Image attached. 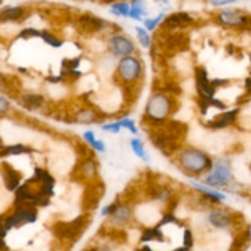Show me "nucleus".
<instances>
[{
  "label": "nucleus",
  "instance_id": "aec40b11",
  "mask_svg": "<svg viewBox=\"0 0 251 251\" xmlns=\"http://www.w3.org/2000/svg\"><path fill=\"white\" fill-rule=\"evenodd\" d=\"M109 220H111V225L112 226H117V228L127 226L129 223L132 221V209H131V206L121 203L119 208L116 209V213L109 216Z\"/></svg>",
  "mask_w": 251,
  "mask_h": 251
},
{
  "label": "nucleus",
  "instance_id": "f3484780",
  "mask_svg": "<svg viewBox=\"0 0 251 251\" xmlns=\"http://www.w3.org/2000/svg\"><path fill=\"white\" fill-rule=\"evenodd\" d=\"M238 114H240V107L229 109V111H223L220 116H216L214 119L208 121V123H206V127H209V129H225V127H228V126L234 124Z\"/></svg>",
  "mask_w": 251,
  "mask_h": 251
},
{
  "label": "nucleus",
  "instance_id": "1a4fd4ad",
  "mask_svg": "<svg viewBox=\"0 0 251 251\" xmlns=\"http://www.w3.org/2000/svg\"><path fill=\"white\" fill-rule=\"evenodd\" d=\"M97 171H99V164L92 156H86L84 159H80L77 166L72 171L71 179L75 181V183H82V184H89L97 181Z\"/></svg>",
  "mask_w": 251,
  "mask_h": 251
},
{
  "label": "nucleus",
  "instance_id": "f257e3e1",
  "mask_svg": "<svg viewBox=\"0 0 251 251\" xmlns=\"http://www.w3.org/2000/svg\"><path fill=\"white\" fill-rule=\"evenodd\" d=\"M176 111V100L171 94L154 91L148 99L143 114V123L151 127H161Z\"/></svg>",
  "mask_w": 251,
  "mask_h": 251
},
{
  "label": "nucleus",
  "instance_id": "4c0bfd02",
  "mask_svg": "<svg viewBox=\"0 0 251 251\" xmlns=\"http://www.w3.org/2000/svg\"><path fill=\"white\" fill-rule=\"evenodd\" d=\"M79 66H80V57L62 60V69H67V71H77Z\"/></svg>",
  "mask_w": 251,
  "mask_h": 251
},
{
  "label": "nucleus",
  "instance_id": "20e7f679",
  "mask_svg": "<svg viewBox=\"0 0 251 251\" xmlns=\"http://www.w3.org/2000/svg\"><path fill=\"white\" fill-rule=\"evenodd\" d=\"M143 75V62L136 55L121 57L116 67V79L121 86H136Z\"/></svg>",
  "mask_w": 251,
  "mask_h": 251
},
{
  "label": "nucleus",
  "instance_id": "a19ab883",
  "mask_svg": "<svg viewBox=\"0 0 251 251\" xmlns=\"http://www.w3.org/2000/svg\"><path fill=\"white\" fill-rule=\"evenodd\" d=\"M119 201H116V203H111V204H107V206H104L102 209H100V216H104V218H109L111 214H114L116 213V209L119 208Z\"/></svg>",
  "mask_w": 251,
  "mask_h": 251
},
{
  "label": "nucleus",
  "instance_id": "c85d7f7f",
  "mask_svg": "<svg viewBox=\"0 0 251 251\" xmlns=\"http://www.w3.org/2000/svg\"><path fill=\"white\" fill-rule=\"evenodd\" d=\"M144 14H146V10H144V5H143V0H134V2H131V12H129V19L141 22Z\"/></svg>",
  "mask_w": 251,
  "mask_h": 251
},
{
  "label": "nucleus",
  "instance_id": "ddd939ff",
  "mask_svg": "<svg viewBox=\"0 0 251 251\" xmlns=\"http://www.w3.org/2000/svg\"><path fill=\"white\" fill-rule=\"evenodd\" d=\"M193 24H194V19L188 14V12H174V14L164 17L163 24H161L159 27L168 32H176L181 29H186V27L193 25Z\"/></svg>",
  "mask_w": 251,
  "mask_h": 251
},
{
  "label": "nucleus",
  "instance_id": "37998d69",
  "mask_svg": "<svg viewBox=\"0 0 251 251\" xmlns=\"http://www.w3.org/2000/svg\"><path fill=\"white\" fill-rule=\"evenodd\" d=\"M84 141H86V144L89 146V148H94V144H96V136H94V132L92 131H86L84 132Z\"/></svg>",
  "mask_w": 251,
  "mask_h": 251
},
{
  "label": "nucleus",
  "instance_id": "c9c22d12",
  "mask_svg": "<svg viewBox=\"0 0 251 251\" xmlns=\"http://www.w3.org/2000/svg\"><path fill=\"white\" fill-rule=\"evenodd\" d=\"M166 225H181V223L176 220V216H174V213H173V211H166V213L163 214V218H161V221L157 223L156 226L163 228V226H166Z\"/></svg>",
  "mask_w": 251,
  "mask_h": 251
},
{
  "label": "nucleus",
  "instance_id": "4468645a",
  "mask_svg": "<svg viewBox=\"0 0 251 251\" xmlns=\"http://www.w3.org/2000/svg\"><path fill=\"white\" fill-rule=\"evenodd\" d=\"M194 80H196V91L198 97H211L216 96V89L213 86V79L208 77V71L203 67L194 69Z\"/></svg>",
  "mask_w": 251,
  "mask_h": 251
},
{
  "label": "nucleus",
  "instance_id": "2eb2a0df",
  "mask_svg": "<svg viewBox=\"0 0 251 251\" xmlns=\"http://www.w3.org/2000/svg\"><path fill=\"white\" fill-rule=\"evenodd\" d=\"M75 25H77V29L82 32V34H94V32L104 30L109 24L106 20L97 19L91 14H82V15H79L77 20H75Z\"/></svg>",
  "mask_w": 251,
  "mask_h": 251
},
{
  "label": "nucleus",
  "instance_id": "473e14b6",
  "mask_svg": "<svg viewBox=\"0 0 251 251\" xmlns=\"http://www.w3.org/2000/svg\"><path fill=\"white\" fill-rule=\"evenodd\" d=\"M34 177L46 184H52L55 186V179L52 177V174L47 171V169H42V168H34Z\"/></svg>",
  "mask_w": 251,
  "mask_h": 251
},
{
  "label": "nucleus",
  "instance_id": "a878e982",
  "mask_svg": "<svg viewBox=\"0 0 251 251\" xmlns=\"http://www.w3.org/2000/svg\"><path fill=\"white\" fill-rule=\"evenodd\" d=\"M141 243H149V241H159V243H164V233H163V228L159 226H152V228H144L143 233H141V238H139Z\"/></svg>",
  "mask_w": 251,
  "mask_h": 251
},
{
  "label": "nucleus",
  "instance_id": "79ce46f5",
  "mask_svg": "<svg viewBox=\"0 0 251 251\" xmlns=\"http://www.w3.org/2000/svg\"><path fill=\"white\" fill-rule=\"evenodd\" d=\"M119 123H121V126H123L124 129L131 131L132 134H137V127H136V124H134V121H132V119H129V117H124V119H121Z\"/></svg>",
  "mask_w": 251,
  "mask_h": 251
},
{
  "label": "nucleus",
  "instance_id": "6ab92c4d",
  "mask_svg": "<svg viewBox=\"0 0 251 251\" xmlns=\"http://www.w3.org/2000/svg\"><path fill=\"white\" fill-rule=\"evenodd\" d=\"M161 127H163L169 136L177 141H181V143H183V139L186 137V134H188V124H184L183 121L168 119Z\"/></svg>",
  "mask_w": 251,
  "mask_h": 251
},
{
  "label": "nucleus",
  "instance_id": "7c9ffc66",
  "mask_svg": "<svg viewBox=\"0 0 251 251\" xmlns=\"http://www.w3.org/2000/svg\"><path fill=\"white\" fill-rule=\"evenodd\" d=\"M40 39H42L44 42L47 44V46H50V47H54V49L62 47V44H64V40H60L57 35H54L52 32H49V30H42V35H40Z\"/></svg>",
  "mask_w": 251,
  "mask_h": 251
},
{
  "label": "nucleus",
  "instance_id": "8fccbe9b",
  "mask_svg": "<svg viewBox=\"0 0 251 251\" xmlns=\"http://www.w3.org/2000/svg\"><path fill=\"white\" fill-rule=\"evenodd\" d=\"M87 251H112L109 246H96V248H89Z\"/></svg>",
  "mask_w": 251,
  "mask_h": 251
},
{
  "label": "nucleus",
  "instance_id": "f704fd0d",
  "mask_svg": "<svg viewBox=\"0 0 251 251\" xmlns=\"http://www.w3.org/2000/svg\"><path fill=\"white\" fill-rule=\"evenodd\" d=\"M163 20H164V14H163V12H161V14L157 15L156 19H146V20H144L146 30H149V32L156 30L157 27H159V24H163Z\"/></svg>",
  "mask_w": 251,
  "mask_h": 251
},
{
  "label": "nucleus",
  "instance_id": "a211bd4d",
  "mask_svg": "<svg viewBox=\"0 0 251 251\" xmlns=\"http://www.w3.org/2000/svg\"><path fill=\"white\" fill-rule=\"evenodd\" d=\"M104 114L100 111H97L96 107H80L77 112L74 114V123L77 124H94L102 121Z\"/></svg>",
  "mask_w": 251,
  "mask_h": 251
},
{
  "label": "nucleus",
  "instance_id": "49530a36",
  "mask_svg": "<svg viewBox=\"0 0 251 251\" xmlns=\"http://www.w3.org/2000/svg\"><path fill=\"white\" fill-rule=\"evenodd\" d=\"M47 82H50V84H59V82H66L62 77V74H59V75H49V77H46Z\"/></svg>",
  "mask_w": 251,
  "mask_h": 251
},
{
  "label": "nucleus",
  "instance_id": "dca6fc26",
  "mask_svg": "<svg viewBox=\"0 0 251 251\" xmlns=\"http://www.w3.org/2000/svg\"><path fill=\"white\" fill-rule=\"evenodd\" d=\"M234 218H236V214H229L228 211H223V209H209L208 211L209 225L214 226L216 229H229L233 225H236Z\"/></svg>",
  "mask_w": 251,
  "mask_h": 251
},
{
  "label": "nucleus",
  "instance_id": "3c124183",
  "mask_svg": "<svg viewBox=\"0 0 251 251\" xmlns=\"http://www.w3.org/2000/svg\"><path fill=\"white\" fill-rule=\"evenodd\" d=\"M136 251H152L149 246H143V248H139V250H136Z\"/></svg>",
  "mask_w": 251,
  "mask_h": 251
},
{
  "label": "nucleus",
  "instance_id": "de8ad7c7",
  "mask_svg": "<svg viewBox=\"0 0 251 251\" xmlns=\"http://www.w3.org/2000/svg\"><path fill=\"white\" fill-rule=\"evenodd\" d=\"M92 149H96V151L104 152V151H106V144H104L102 141H96V144H94V148H92Z\"/></svg>",
  "mask_w": 251,
  "mask_h": 251
},
{
  "label": "nucleus",
  "instance_id": "cd10ccee",
  "mask_svg": "<svg viewBox=\"0 0 251 251\" xmlns=\"http://www.w3.org/2000/svg\"><path fill=\"white\" fill-rule=\"evenodd\" d=\"M154 91H161V92H166V94H171V96H179L181 94V87L177 86L174 80H163L161 86H157Z\"/></svg>",
  "mask_w": 251,
  "mask_h": 251
},
{
  "label": "nucleus",
  "instance_id": "39448f33",
  "mask_svg": "<svg viewBox=\"0 0 251 251\" xmlns=\"http://www.w3.org/2000/svg\"><path fill=\"white\" fill-rule=\"evenodd\" d=\"M35 221H37V206L22 201V203H14L12 213L7 214V218H2V226H5L7 229H12Z\"/></svg>",
  "mask_w": 251,
  "mask_h": 251
},
{
  "label": "nucleus",
  "instance_id": "58836bf2",
  "mask_svg": "<svg viewBox=\"0 0 251 251\" xmlns=\"http://www.w3.org/2000/svg\"><path fill=\"white\" fill-rule=\"evenodd\" d=\"M183 246H186L188 250H193V246H194V236L189 228H186L183 233Z\"/></svg>",
  "mask_w": 251,
  "mask_h": 251
},
{
  "label": "nucleus",
  "instance_id": "9b49d317",
  "mask_svg": "<svg viewBox=\"0 0 251 251\" xmlns=\"http://www.w3.org/2000/svg\"><path fill=\"white\" fill-rule=\"evenodd\" d=\"M107 47L109 52L117 57H127L136 52L134 42L124 34H112L107 40Z\"/></svg>",
  "mask_w": 251,
  "mask_h": 251
},
{
  "label": "nucleus",
  "instance_id": "b1692460",
  "mask_svg": "<svg viewBox=\"0 0 251 251\" xmlns=\"http://www.w3.org/2000/svg\"><path fill=\"white\" fill-rule=\"evenodd\" d=\"M250 245H251V229L245 228L234 234L228 251H246L250 248Z\"/></svg>",
  "mask_w": 251,
  "mask_h": 251
},
{
  "label": "nucleus",
  "instance_id": "6e6552de",
  "mask_svg": "<svg viewBox=\"0 0 251 251\" xmlns=\"http://www.w3.org/2000/svg\"><path fill=\"white\" fill-rule=\"evenodd\" d=\"M148 136H149V141L152 143V146H154L156 149H159V151L166 156L177 154V152L181 151V141L171 137L163 127H152Z\"/></svg>",
  "mask_w": 251,
  "mask_h": 251
},
{
  "label": "nucleus",
  "instance_id": "a18cd8bd",
  "mask_svg": "<svg viewBox=\"0 0 251 251\" xmlns=\"http://www.w3.org/2000/svg\"><path fill=\"white\" fill-rule=\"evenodd\" d=\"M9 111V100H7L5 94L0 96V114L5 116V112Z\"/></svg>",
  "mask_w": 251,
  "mask_h": 251
},
{
  "label": "nucleus",
  "instance_id": "f8f14e48",
  "mask_svg": "<svg viewBox=\"0 0 251 251\" xmlns=\"http://www.w3.org/2000/svg\"><path fill=\"white\" fill-rule=\"evenodd\" d=\"M104 193H106V188H104V183H100L99 179L94 181V183H89L86 186V191H84V196H82L84 211H92L94 208H97L100 200H102Z\"/></svg>",
  "mask_w": 251,
  "mask_h": 251
},
{
  "label": "nucleus",
  "instance_id": "2f4dec72",
  "mask_svg": "<svg viewBox=\"0 0 251 251\" xmlns=\"http://www.w3.org/2000/svg\"><path fill=\"white\" fill-rule=\"evenodd\" d=\"M136 35L143 47L146 49L152 47V42H151L152 39H151V35H149V30H146V27H136Z\"/></svg>",
  "mask_w": 251,
  "mask_h": 251
},
{
  "label": "nucleus",
  "instance_id": "f03ea898",
  "mask_svg": "<svg viewBox=\"0 0 251 251\" xmlns=\"http://www.w3.org/2000/svg\"><path fill=\"white\" fill-rule=\"evenodd\" d=\"M177 166H179L188 176H200V174L209 173L214 161L208 156V152L198 148H184L177 152Z\"/></svg>",
  "mask_w": 251,
  "mask_h": 251
},
{
  "label": "nucleus",
  "instance_id": "09e8293b",
  "mask_svg": "<svg viewBox=\"0 0 251 251\" xmlns=\"http://www.w3.org/2000/svg\"><path fill=\"white\" fill-rule=\"evenodd\" d=\"M245 89H246V94H248L250 99H251V77H248L245 80Z\"/></svg>",
  "mask_w": 251,
  "mask_h": 251
},
{
  "label": "nucleus",
  "instance_id": "c03bdc74",
  "mask_svg": "<svg viewBox=\"0 0 251 251\" xmlns=\"http://www.w3.org/2000/svg\"><path fill=\"white\" fill-rule=\"evenodd\" d=\"M234 2H238V0H208V3L211 7H226V5L234 3Z\"/></svg>",
  "mask_w": 251,
  "mask_h": 251
},
{
  "label": "nucleus",
  "instance_id": "4be33fe9",
  "mask_svg": "<svg viewBox=\"0 0 251 251\" xmlns=\"http://www.w3.org/2000/svg\"><path fill=\"white\" fill-rule=\"evenodd\" d=\"M19 104L27 111H34L46 106V97L42 94H34V92H25L19 96Z\"/></svg>",
  "mask_w": 251,
  "mask_h": 251
},
{
  "label": "nucleus",
  "instance_id": "bb28decb",
  "mask_svg": "<svg viewBox=\"0 0 251 251\" xmlns=\"http://www.w3.org/2000/svg\"><path fill=\"white\" fill-rule=\"evenodd\" d=\"M35 149L25 144H12V146H2V157L5 156H19V154H32Z\"/></svg>",
  "mask_w": 251,
  "mask_h": 251
},
{
  "label": "nucleus",
  "instance_id": "423d86ee",
  "mask_svg": "<svg viewBox=\"0 0 251 251\" xmlns=\"http://www.w3.org/2000/svg\"><path fill=\"white\" fill-rule=\"evenodd\" d=\"M204 184L209 188H226L233 181L231 174V163L229 159L223 157V159H216L211 168V171L204 176Z\"/></svg>",
  "mask_w": 251,
  "mask_h": 251
},
{
  "label": "nucleus",
  "instance_id": "0eeeda50",
  "mask_svg": "<svg viewBox=\"0 0 251 251\" xmlns=\"http://www.w3.org/2000/svg\"><path fill=\"white\" fill-rule=\"evenodd\" d=\"M157 37L163 39V40H159V47L164 55H174V54H177V52L188 50V47H189L188 35L183 34L181 30L168 32V30L161 29V32L157 34Z\"/></svg>",
  "mask_w": 251,
  "mask_h": 251
},
{
  "label": "nucleus",
  "instance_id": "412c9836",
  "mask_svg": "<svg viewBox=\"0 0 251 251\" xmlns=\"http://www.w3.org/2000/svg\"><path fill=\"white\" fill-rule=\"evenodd\" d=\"M20 181H22V173L14 169L10 164H3V184H5L7 191H17Z\"/></svg>",
  "mask_w": 251,
  "mask_h": 251
},
{
  "label": "nucleus",
  "instance_id": "5701e85b",
  "mask_svg": "<svg viewBox=\"0 0 251 251\" xmlns=\"http://www.w3.org/2000/svg\"><path fill=\"white\" fill-rule=\"evenodd\" d=\"M191 186L194 191H198L200 194H203L204 198H208L213 204H218L226 200V194H223L221 191H216L214 188H209V186H206V184L198 183V181H191Z\"/></svg>",
  "mask_w": 251,
  "mask_h": 251
},
{
  "label": "nucleus",
  "instance_id": "e433bc0d",
  "mask_svg": "<svg viewBox=\"0 0 251 251\" xmlns=\"http://www.w3.org/2000/svg\"><path fill=\"white\" fill-rule=\"evenodd\" d=\"M40 35H42V30H37V29H34V27H25L24 30H20L19 39L27 40V39H32V37H40Z\"/></svg>",
  "mask_w": 251,
  "mask_h": 251
},
{
  "label": "nucleus",
  "instance_id": "603ef678",
  "mask_svg": "<svg viewBox=\"0 0 251 251\" xmlns=\"http://www.w3.org/2000/svg\"><path fill=\"white\" fill-rule=\"evenodd\" d=\"M154 2H161V3H168V0H154Z\"/></svg>",
  "mask_w": 251,
  "mask_h": 251
},
{
  "label": "nucleus",
  "instance_id": "393cba45",
  "mask_svg": "<svg viewBox=\"0 0 251 251\" xmlns=\"http://www.w3.org/2000/svg\"><path fill=\"white\" fill-rule=\"evenodd\" d=\"M27 10L24 7H7V9H2V22H19V20L25 19Z\"/></svg>",
  "mask_w": 251,
  "mask_h": 251
},
{
  "label": "nucleus",
  "instance_id": "7ed1b4c3",
  "mask_svg": "<svg viewBox=\"0 0 251 251\" xmlns=\"http://www.w3.org/2000/svg\"><path fill=\"white\" fill-rule=\"evenodd\" d=\"M89 225V216L87 214H80L75 220L72 221H57L50 226L52 234H54L57 240L60 241H67V243H75V240H79L80 234L86 231Z\"/></svg>",
  "mask_w": 251,
  "mask_h": 251
},
{
  "label": "nucleus",
  "instance_id": "c756f323",
  "mask_svg": "<svg viewBox=\"0 0 251 251\" xmlns=\"http://www.w3.org/2000/svg\"><path fill=\"white\" fill-rule=\"evenodd\" d=\"M111 12L119 17H129V12H131V3L127 2H114L111 7Z\"/></svg>",
  "mask_w": 251,
  "mask_h": 251
},
{
  "label": "nucleus",
  "instance_id": "ea45409f",
  "mask_svg": "<svg viewBox=\"0 0 251 251\" xmlns=\"http://www.w3.org/2000/svg\"><path fill=\"white\" fill-rule=\"evenodd\" d=\"M100 129H102V131H107V132H114V134H119L121 129H123V126H121L119 121H116V123L102 124V126H100Z\"/></svg>",
  "mask_w": 251,
  "mask_h": 251
},
{
  "label": "nucleus",
  "instance_id": "9d476101",
  "mask_svg": "<svg viewBox=\"0 0 251 251\" xmlns=\"http://www.w3.org/2000/svg\"><path fill=\"white\" fill-rule=\"evenodd\" d=\"M251 15L246 14L243 10H231V9H226L221 10L214 15V20H216L220 25L223 27H229V29H245L248 25Z\"/></svg>",
  "mask_w": 251,
  "mask_h": 251
},
{
  "label": "nucleus",
  "instance_id": "72a5a7b5",
  "mask_svg": "<svg viewBox=\"0 0 251 251\" xmlns=\"http://www.w3.org/2000/svg\"><path fill=\"white\" fill-rule=\"evenodd\" d=\"M131 148H132V152H134L137 157H141L143 161H149V156H148V152H146L144 144H143V141H141V139L134 137V139L131 141Z\"/></svg>",
  "mask_w": 251,
  "mask_h": 251
}]
</instances>
